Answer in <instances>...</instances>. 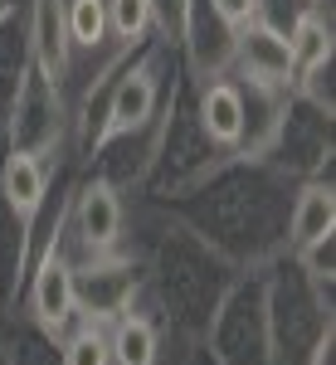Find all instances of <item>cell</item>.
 Here are the masks:
<instances>
[{
	"mask_svg": "<svg viewBox=\"0 0 336 365\" xmlns=\"http://www.w3.org/2000/svg\"><path fill=\"white\" fill-rule=\"evenodd\" d=\"M0 156H5V117H0Z\"/></svg>",
	"mask_w": 336,
	"mask_h": 365,
	"instance_id": "31",
	"label": "cell"
},
{
	"mask_svg": "<svg viewBox=\"0 0 336 365\" xmlns=\"http://www.w3.org/2000/svg\"><path fill=\"white\" fill-rule=\"evenodd\" d=\"M156 34V0H108V39L122 54H137Z\"/></svg>",
	"mask_w": 336,
	"mask_h": 365,
	"instance_id": "19",
	"label": "cell"
},
{
	"mask_svg": "<svg viewBox=\"0 0 336 365\" xmlns=\"http://www.w3.org/2000/svg\"><path fill=\"white\" fill-rule=\"evenodd\" d=\"M287 49H292V63L297 73H307L317 63L336 58V29H332V0L327 5H307L292 25H287Z\"/></svg>",
	"mask_w": 336,
	"mask_h": 365,
	"instance_id": "18",
	"label": "cell"
},
{
	"mask_svg": "<svg viewBox=\"0 0 336 365\" xmlns=\"http://www.w3.org/2000/svg\"><path fill=\"white\" fill-rule=\"evenodd\" d=\"M5 146L34 151L44 161H73V113H68V98L34 63L20 78L15 103L5 113Z\"/></svg>",
	"mask_w": 336,
	"mask_h": 365,
	"instance_id": "5",
	"label": "cell"
},
{
	"mask_svg": "<svg viewBox=\"0 0 336 365\" xmlns=\"http://www.w3.org/2000/svg\"><path fill=\"white\" fill-rule=\"evenodd\" d=\"M302 365H336V327H327L322 336L312 341V351H307Z\"/></svg>",
	"mask_w": 336,
	"mask_h": 365,
	"instance_id": "28",
	"label": "cell"
},
{
	"mask_svg": "<svg viewBox=\"0 0 336 365\" xmlns=\"http://www.w3.org/2000/svg\"><path fill=\"white\" fill-rule=\"evenodd\" d=\"M49 175H54V161H44V156H34V151L5 146V156H0V195L10 200L20 215H34V210L44 205Z\"/></svg>",
	"mask_w": 336,
	"mask_h": 365,
	"instance_id": "17",
	"label": "cell"
},
{
	"mask_svg": "<svg viewBox=\"0 0 336 365\" xmlns=\"http://www.w3.org/2000/svg\"><path fill=\"white\" fill-rule=\"evenodd\" d=\"M29 73V34H25V10L0 20V117L10 113L15 88Z\"/></svg>",
	"mask_w": 336,
	"mask_h": 365,
	"instance_id": "20",
	"label": "cell"
},
{
	"mask_svg": "<svg viewBox=\"0 0 336 365\" xmlns=\"http://www.w3.org/2000/svg\"><path fill=\"white\" fill-rule=\"evenodd\" d=\"M25 10V0H0V20H10V15H20Z\"/></svg>",
	"mask_w": 336,
	"mask_h": 365,
	"instance_id": "30",
	"label": "cell"
},
{
	"mask_svg": "<svg viewBox=\"0 0 336 365\" xmlns=\"http://www.w3.org/2000/svg\"><path fill=\"white\" fill-rule=\"evenodd\" d=\"M302 10H307V0H258V20L268 29H278V34H287V25H292Z\"/></svg>",
	"mask_w": 336,
	"mask_h": 365,
	"instance_id": "26",
	"label": "cell"
},
{
	"mask_svg": "<svg viewBox=\"0 0 336 365\" xmlns=\"http://www.w3.org/2000/svg\"><path fill=\"white\" fill-rule=\"evenodd\" d=\"M263 317H268V351L273 365H302L312 341L336 327L332 282H312L292 253L273 258L263 268Z\"/></svg>",
	"mask_w": 336,
	"mask_h": 365,
	"instance_id": "4",
	"label": "cell"
},
{
	"mask_svg": "<svg viewBox=\"0 0 336 365\" xmlns=\"http://www.w3.org/2000/svg\"><path fill=\"white\" fill-rule=\"evenodd\" d=\"M146 225V239L141 244H127V249L141 253L146 263V287H141V302L166 336H180V341H200L210 317L220 307V297L229 292V282L239 278V268L215 253L195 229H185L166 205L146 200L137 215Z\"/></svg>",
	"mask_w": 336,
	"mask_h": 365,
	"instance_id": "2",
	"label": "cell"
},
{
	"mask_svg": "<svg viewBox=\"0 0 336 365\" xmlns=\"http://www.w3.org/2000/svg\"><path fill=\"white\" fill-rule=\"evenodd\" d=\"M210 5L220 10V20L229 29H244V25L258 20V0H210Z\"/></svg>",
	"mask_w": 336,
	"mask_h": 365,
	"instance_id": "27",
	"label": "cell"
},
{
	"mask_svg": "<svg viewBox=\"0 0 336 365\" xmlns=\"http://www.w3.org/2000/svg\"><path fill=\"white\" fill-rule=\"evenodd\" d=\"M336 234V185L332 175H317V180H297L292 200H287V253Z\"/></svg>",
	"mask_w": 336,
	"mask_h": 365,
	"instance_id": "15",
	"label": "cell"
},
{
	"mask_svg": "<svg viewBox=\"0 0 336 365\" xmlns=\"http://www.w3.org/2000/svg\"><path fill=\"white\" fill-rule=\"evenodd\" d=\"M263 166H273L287 180H317L332 170V117L322 108L302 103L297 93H287L273 122V137L258 156Z\"/></svg>",
	"mask_w": 336,
	"mask_h": 365,
	"instance_id": "7",
	"label": "cell"
},
{
	"mask_svg": "<svg viewBox=\"0 0 336 365\" xmlns=\"http://www.w3.org/2000/svg\"><path fill=\"white\" fill-rule=\"evenodd\" d=\"M141 287H146V263L137 249H112L98 253L73 268V292H78V317L108 327L122 312H132L141 302Z\"/></svg>",
	"mask_w": 336,
	"mask_h": 365,
	"instance_id": "8",
	"label": "cell"
},
{
	"mask_svg": "<svg viewBox=\"0 0 336 365\" xmlns=\"http://www.w3.org/2000/svg\"><path fill=\"white\" fill-rule=\"evenodd\" d=\"M229 161V151H220L215 141L200 132L195 113H190V83L185 73H175V83L161 98V132H156V161L146 170V185L137 195L170 205L185 190H195L200 180H210L215 170Z\"/></svg>",
	"mask_w": 336,
	"mask_h": 365,
	"instance_id": "3",
	"label": "cell"
},
{
	"mask_svg": "<svg viewBox=\"0 0 336 365\" xmlns=\"http://www.w3.org/2000/svg\"><path fill=\"white\" fill-rule=\"evenodd\" d=\"M20 317L34 322L39 331L49 336H63L73 322H78V292H73V268L58 258V253H44L25 278V292H20Z\"/></svg>",
	"mask_w": 336,
	"mask_h": 365,
	"instance_id": "11",
	"label": "cell"
},
{
	"mask_svg": "<svg viewBox=\"0 0 336 365\" xmlns=\"http://www.w3.org/2000/svg\"><path fill=\"white\" fill-rule=\"evenodd\" d=\"M307 5H327V0H307Z\"/></svg>",
	"mask_w": 336,
	"mask_h": 365,
	"instance_id": "33",
	"label": "cell"
},
{
	"mask_svg": "<svg viewBox=\"0 0 336 365\" xmlns=\"http://www.w3.org/2000/svg\"><path fill=\"white\" fill-rule=\"evenodd\" d=\"M25 34H29V63L63 88L68 63H73V44L63 29V0H25Z\"/></svg>",
	"mask_w": 336,
	"mask_h": 365,
	"instance_id": "13",
	"label": "cell"
},
{
	"mask_svg": "<svg viewBox=\"0 0 336 365\" xmlns=\"http://www.w3.org/2000/svg\"><path fill=\"white\" fill-rule=\"evenodd\" d=\"M229 78L244 83V88H263V93H292V83H297V63H292V49H287V34L268 29L263 20L234 29Z\"/></svg>",
	"mask_w": 336,
	"mask_h": 365,
	"instance_id": "10",
	"label": "cell"
},
{
	"mask_svg": "<svg viewBox=\"0 0 336 365\" xmlns=\"http://www.w3.org/2000/svg\"><path fill=\"white\" fill-rule=\"evenodd\" d=\"M200 341L215 351L220 365H273L268 317H263V268H249L229 282Z\"/></svg>",
	"mask_w": 336,
	"mask_h": 365,
	"instance_id": "6",
	"label": "cell"
},
{
	"mask_svg": "<svg viewBox=\"0 0 336 365\" xmlns=\"http://www.w3.org/2000/svg\"><path fill=\"white\" fill-rule=\"evenodd\" d=\"M175 365H220V361H215V351H210L205 341H190V346H185V356H180Z\"/></svg>",
	"mask_w": 336,
	"mask_h": 365,
	"instance_id": "29",
	"label": "cell"
},
{
	"mask_svg": "<svg viewBox=\"0 0 336 365\" xmlns=\"http://www.w3.org/2000/svg\"><path fill=\"white\" fill-rule=\"evenodd\" d=\"M190 113H195L200 132L220 151L239 156V141H244V88L229 73L210 78V83H190Z\"/></svg>",
	"mask_w": 336,
	"mask_h": 365,
	"instance_id": "12",
	"label": "cell"
},
{
	"mask_svg": "<svg viewBox=\"0 0 336 365\" xmlns=\"http://www.w3.org/2000/svg\"><path fill=\"white\" fill-rule=\"evenodd\" d=\"M63 29L73 49H108V0H63Z\"/></svg>",
	"mask_w": 336,
	"mask_h": 365,
	"instance_id": "22",
	"label": "cell"
},
{
	"mask_svg": "<svg viewBox=\"0 0 336 365\" xmlns=\"http://www.w3.org/2000/svg\"><path fill=\"white\" fill-rule=\"evenodd\" d=\"M175 54H180L185 83H210V78H224L229 73L234 29L220 20V10L210 0H185L180 25H175Z\"/></svg>",
	"mask_w": 336,
	"mask_h": 365,
	"instance_id": "9",
	"label": "cell"
},
{
	"mask_svg": "<svg viewBox=\"0 0 336 365\" xmlns=\"http://www.w3.org/2000/svg\"><path fill=\"white\" fill-rule=\"evenodd\" d=\"M108 351H112V365H161L166 331L146 307H132L117 322H108Z\"/></svg>",
	"mask_w": 336,
	"mask_h": 365,
	"instance_id": "16",
	"label": "cell"
},
{
	"mask_svg": "<svg viewBox=\"0 0 336 365\" xmlns=\"http://www.w3.org/2000/svg\"><path fill=\"white\" fill-rule=\"evenodd\" d=\"M58 356L63 365H112V351H108V327L98 322H73L63 336H58Z\"/></svg>",
	"mask_w": 336,
	"mask_h": 365,
	"instance_id": "23",
	"label": "cell"
},
{
	"mask_svg": "<svg viewBox=\"0 0 336 365\" xmlns=\"http://www.w3.org/2000/svg\"><path fill=\"white\" fill-rule=\"evenodd\" d=\"M292 185L263 161H224L210 180L170 200L166 210L185 229H195L215 253H224L239 273L268 268L287 253V200Z\"/></svg>",
	"mask_w": 336,
	"mask_h": 365,
	"instance_id": "1",
	"label": "cell"
},
{
	"mask_svg": "<svg viewBox=\"0 0 336 365\" xmlns=\"http://www.w3.org/2000/svg\"><path fill=\"white\" fill-rule=\"evenodd\" d=\"M336 58H327V63H317V68H307V73H297V83H292V93L302 98V103H312V108H322L327 117H336Z\"/></svg>",
	"mask_w": 336,
	"mask_h": 365,
	"instance_id": "24",
	"label": "cell"
},
{
	"mask_svg": "<svg viewBox=\"0 0 336 365\" xmlns=\"http://www.w3.org/2000/svg\"><path fill=\"white\" fill-rule=\"evenodd\" d=\"M0 365H10V351H5V346H0Z\"/></svg>",
	"mask_w": 336,
	"mask_h": 365,
	"instance_id": "32",
	"label": "cell"
},
{
	"mask_svg": "<svg viewBox=\"0 0 336 365\" xmlns=\"http://www.w3.org/2000/svg\"><path fill=\"white\" fill-rule=\"evenodd\" d=\"M0 346L10 351V365H63V356H58V336L39 331V327L25 322V317L0 322Z\"/></svg>",
	"mask_w": 336,
	"mask_h": 365,
	"instance_id": "21",
	"label": "cell"
},
{
	"mask_svg": "<svg viewBox=\"0 0 336 365\" xmlns=\"http://www.w3.org/2000/svg\"><path fill=\"white\" fill-rule=\"evenodd\" d=\"M25 278H29V215H20L0 195V322L15 317Z\"/></svg>",
	"mask_w": 336,
	"mask_h": 365,
	"instance_id": "14",
	"label": "cell"
},
{
	"mask_svg": "<svg viewBox=\"0 0 336 365\" xmlns=\"http://www.w3.org/2000/svg\"><path fill=\"white\" fill-rule=\"evenodd\" d=\"M292 263L307 273L312 282H332L336 278V234H322L302 249H292Z\"/></svg>",
	"mask_w": 336,
	"mask_h": 365,
	"instance_id": "25",
	"label": "cell"
}]
</instances>
